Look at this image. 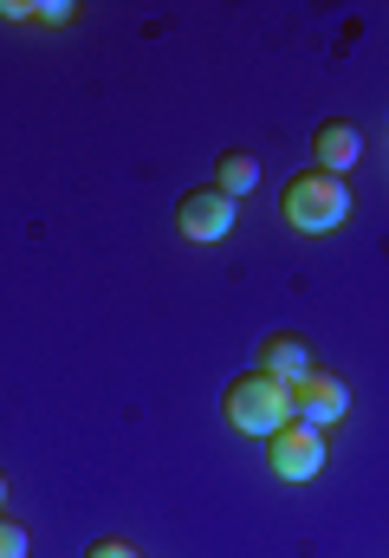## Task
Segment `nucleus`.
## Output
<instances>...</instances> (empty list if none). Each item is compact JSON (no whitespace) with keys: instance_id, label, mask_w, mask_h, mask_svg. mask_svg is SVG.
<instances>
[{"instance_id":"obj_1","label":"nucleus","mask_w":389,"mask_h":558,"mask_svg":"<svg viewBox=\"0 0 389 558\" xmlns=\"http://www.w3.org/2000/svg\"><path fill=\"white\" fill-rule=\"evenodd\" d=\"M279 215H285V228H299V234H331V228H344V215H351V182H344V175H325V169H305V175L285 182Z\"/></svg>"},{"instance_id":"obj_2","label":"nucleus","mask_w":389,"mask_h":558,"mask_svg":"<svg viewBox=\"0 0 389 558\" xmlns=\"http://www.w3.org/2000/svg\"><path fill=\"white\" fill-rule=\"evenodd\" d=\"M221 410L234 422V435H279V428L292 422V390H285L279 377H266V371H247V377L228 384Z\"/></svg>"},{"instance_id":"obj_3","label":"nucleus","mask_w":389,"mask_h":558,"mask_svg":"<svg viewBox=\"0 0 389 558\" xmlns=\"http://www.w3.org/2000/svg\"><path fill=\"white\" fill-rule=\"evenodd\" d=\"M266 468L279 474V481H318L325 474V428H312V422H285L279 435H266Z\"/></svg>"},{"instance_id":"obj_4","label":"nucleus","mask_w":389,"mask_h":558,"mask_svg":"<svg viewBox=\"0 0 389 558\" xmlns=\"http://www.w3.org/2000/svg\"><path fill=\"white\" fill-rule=\"evenodd\" d=\"M234 215H241V202L228 195V189H189L182 202H175V228H182V241H195V247H208V241H228V228H234Z\"/></svg>"},{"instance_id":"obj_5","label":"nucleus","mask_w":389,"mask_h":558,"mask_svg":"<svg viewBox=\"0 0 389 558\" xmlns=\"http://www.w3.org/2000/svg\"><path fill=\"white\" fill-rule=\"evenodd\" d=\"M292 416L299 422H312V428H331V422H344L351 416V390L331 377V371H312L299 390H292Z\"/></svg>"},{"instance_id":"obj_6","label":"nucleus","mask_w":389,"mask_h":558,"mask_svg":"<svg viewBox=\"0 0 389 558\" xmlns=\"http://www.w3.org/2000/svg\"><path fill=\"white\" fill-rule=\"evenodd\" d=\"M259 371H266V377H279L285 390H299L318 364H312V344H305L299 331H272V338L259 344Z\"/></svg>"},{"instance_id":"obj_7","label":"nucleus","mask_w":389,"mask_h":558,"mask_svg":"<svg viewBox=\"0 0 389 558\" xmlns=\"http://www.w3.org/2000/svg\"><path fill=\"white\" fill-rule=\"evenodd\" d=\"M312 156H318L325 175H344V169H357V156H364V131L344 124V118H331V124L312 131Z\"/></svg>"},{"instance_id":"obj_8","label":"nucleus","mask_w":389,"mask_h":558,"mask_svg":"<svg viewBox=\"0 0 389 558\" xmlns=\"http://www.w3.org/2000/svg\"><path fill=\"white\" fill-rule=\"evenodd\" d=\"M254 182H259V156H247V149H228V156H221V169H215V189H228V195L241 202Z\"/></svg>"},{"instance_id":"obj_9","label":"nucleus","mask_w":389,"mask_h":558,"mask_svg":"<svg viewBox=\"0 0 389 558\" xmlns=\"http://www.w3.org/2000/svg\"><path fill=\"white\" fill-rule=\"evenodd\" d=\"M0 558H26V526L0 513Z\"/></svg>"},{"instance_id":"obj_10","label":"nucleus","mask_w":389,"mask_h":558,"mask_svg":"<svg viewBox=\"0 0 389 558\" xmlns=\"http://www.w3.org/2000/svg\"><path fill=\"white\" fill-rule=\"evenodd\" d=\"M72 13H78L72 0H39V7H33V20H39V26H65Z\"/></svg>"},{"instance_id":"obj_11","label":"nucleus","mask_w":389,"mask_h":558,"mask_svg":"<svg viewBox=\"0 0 389 558\" xmlns=\"http://www.w3.org/2000/svg\"><path fill=\"white\" fill-rule=\"evenodd\" d=\"M85 558H143V553H136L130 539H98V546H92Z\"/></svg>"},{"instance_id":"obj_12","label":"nucleus","mask_w":389,"mask_h":558,"mask_svg":"<svg viewBox=\"0 0 389 558\" xmlns=\"http://www.w3.org/2000/svg\"><path fill=\"white\" fill-rule=\"evenodd\" d=\"M39 0H0V20H33Z\"/></svg>"},{"instance_id":"obj_13","label":"nucleus","mask_w":389,"mask_h":558,"mask_svg":"<svg viewBox=\"0 0 389 558\" xmlns=\"http://www.w3.org/2000/svg\"><path fill=\"white\" fill-rule=\"evenodd\" d=\"M0 507H7V481H0Z\"/></svg>"}]
</instances>
